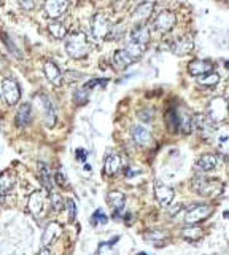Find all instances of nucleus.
Returning a JSON list of instances; mask_svg holds the SVG:
<instances>
[{
	"label": "nucleus",
	"mask_w": 229,
	"mask_h": 255,
	"mask_svg": "<svg viewBox=\"0 0 229 255\" xmlns=\"http://www.w3.org/2000/svg\"><path fill=\"white\" fill-rule=\"evenodd\" d=\"M32 118V107L31 104H22V106L18 109V113H16V126L18 128H24L31 123Z\"/></svg>",
	"instance_id": "nucleus-22"
},
{
	"label": "nucleus",
	"mask_w": 229,
	"mask_h": 255,
	"mask_svg": "<svg viewBox=\"0 0 229 255\" xmlns=\"http://www.w3.org/2000/svg\"><path fill=\"white\" fill-rule=\"evenodd\" d=\"M213 64L210 61L205 59H194L188 64V72H190L193 77H202V75H207L213 72Z\"/></svg>",
	"instance_id": "nucleus-12"
},
{
	"label": "nucleus",
	"mask_w": 229,
	"mask_h": 255,
	"mask_svg": "<svg viewBox=\"0 0 229 255\" xmlns=\"http://www.w3.org/2000/svg\"><path fill=\"white\" fill-rule=\"evenodd\" d=\"M216 164H218V158H216V155H212V153H204L197 160L199 169H202V171H212V169H215Z\"/></svg>",
	"instance_id": "nucleus-26"
},
{
	"label": "nucleus",
	"mask_w": 229,
	"mask_h": 255,
	"mask_svg": "<svg viewBox=\"0 0 229 255\" xmlns=\"http://www.w3.org/2000/svg\"><path fill=\"white\" fill-rule=\"evenodd\" d=\"M65 51L67 55L73 57V59H82L86 57L89 53V42L86 34L82 31H75L68 34L65 38Z\"/></svg>",
	"instance_id": "nucleus-1"
},
{
	"label": "nucleus",
	"mask_w": 229,
	"mask_h": 255,
	"mask_svg": "<svg viewBox=\"0 0 229 255\" xmlns=\"http://www.w3.org/2000/svg\"><path fill=\"white\" fill-rule=\"evenodd\" d=\"M181 236L185 237L186 241H197L204 236V228L197 227V225H190V227L183 228Z\"/></svg>",
	"instance_id": "nucleus-27"
},
{
	"label": "nucleus",
	"mask_w": 229,
	"mask_h": 255,
	"mask_svg": "<svg viewBox=\"0 0 229 255\" xmlns=\"http://www.w3.org/2000/svg\"><path fill=\"white\" fill-rule=\"evenodd\" d=\"M86 156H88V155H86V152H84L83 148H78V150H77V158H78V160L84 161V160H86Z\"/></svg>",
	"instance_id": "nucleus-41"
},
{
	"label": "nucleus",
	"mask_w": 229,
	"mask_h": 255,
	"mask_svg": "<svg viewBox=\"0 0 229 255\" xmlns=\"http://www.w3.org/2000/svg\"><path fill=\"white\" fill-rule=\"evenodd\" d=\"M131 134H132V139L135 141V144H139V146H150L151 141H153V136H151V131L148 129L145 126H140L137 125L132 128V131H131Z\"/></svg>",
	"instance_id": "nucleus-17"
},
{
	"label": "nucleus",
	"mask_w": 229,
	"mask_h": 255,
	"mask_svg": "<svg viewBox=\"0 0 229 255\" xmlns=\"http://www.w3.org/2000/svg\"><path fill=\"white\" fill-rule=\"evenodd\" d=\"M54 181H56L57 185H59V187H65V185H67L65 176H64V172H62V171H57L54 174Z\"/></svg>",
	"instance_id": "nucleus-40"
},
{
	"label": "nucleus",
	"mask_w": 229,
	"mask_h": 255,
	"mask_svg": "<svg viewBox=\"0 0 229 255\" xmlns=\"http://www.w3.org/2000/svg\"><path fill=\"white\" fill-rule=\"evenodd\" d=\"M91 31H93V36L96 40H104L105 37L110 36V32H112L110 19H108L104 13L94 15L93 22H91Z\"/></svg>",
	"instance_id": "nucleus-4"
},
{
	"label": "nucleus",
	"mask_w": 229,
	"mask_h": 255,
	"mask_svg": "<svg viewBox=\"0 0 229 255\" xmlns=\"http://www.w3.org/2000/svg\"><path fill=\"white\" fill-rule=\"evenodd\" d=\"M107 216L104 212H102V209H97L94 214H93V219H91V222H93V225H97V223H107Z\"/></svg>",
	"instance_id": "nucleus-37"
},
{
	"label": "nucleus",
	"mask_w": 229,
	"mask_h": 255,
	"mask_svg": "<svg viewBox=\"0 0 229 255\" xmlns=\"http://www.w3.org/2000/svg\"><path fill=\"white\" fill-rule=\"evenodd\" d=\"M62 233V227L57 222H49L47 225V228L43 231V236H42V244L43 247H48L49 244H53V242L57 239V237L61 236Z\"/></svg>",
	"instance_id": "nucleus-16"
},
{
	"label": "nucleus",
	"mask_w": 229,
	"mask_h": 255,
	"mask_svg": "<svg viewBox=\"0 0 229 255\" xmlns=\"http://www.w3.org/2000/svg\"><path fill=\"white\" fill-rule=\"evenodd\" d=\"M38 255H51V252H49V249H47V247H43L42 251L38 252Z\"/></svg>",
	"instance_id": "nucleus-42"
},
{
	"label": "nucleus",
	"mask_w": 229,
	"mask_h": 255,
	"mask_svg": "<svg viewBox=\"0 0 229 255\" xmlns=\"http://www.w3.org/2000/svg\"><path fill=\"white\" fill-rule=\"evenodd\" d=\"M43 8H45V13H47L51 19L57 21V18H61L68 8V2H65V0H48V2H45Z\"/></svg>",
	"instance_id": "nucleus-10"
},
{
	"label": "nucleus",
	"mask_w": 229,
	"mask_h": 255,
	"mask_svg": "<svg viewBox=\"0 0 229 255\" xmlns=\"http://www.w3.org/2000/svg\"><path fill=\"white\" fill-rule=\"evenodd\" d=\"M194 48V42L191 37H177L174 42L170 43V50L174 51L175 55H188L191 53Z\"/></svg>",
	"instance_id": "nucleus-15"
},
{
	"label": "nucleus",
	"mask_w": 229,
	"mask_h": 255,
	"mask_svg": "<svg viewBox=\"0 0 229 255\" xmlns=\"http://www.w3.org/2000/svg\"><path fill=\"white\" fill-rule=\"evenodd\" d=\"M107 82H108V80L107 78H91L89 80V82H86L84 83V88L86 90H93V88H96V86H104V85H107Z\"/></svg>",
	"instance_id": "nucleus-36"
},
{
	"label": "nucleus",
	"mask_w": 229,
	"mask_h": 255,
	"mask_svg": "<svg viewBox=\"0 0 229 255\" xmlns=\"http://www.w3.org/2000/svg\"><path fill=\"white\" fill-rule=\"evenodd\" d=\"M210 214H212V207L207 206V204L194 206L185 214V222L188 225H197L200 222H204V220L207 219Z\"/></svg>",
	"instance_id": "nucleus-8"
},
{
	"label": "nucleus",
	"mask_w": 229,
	"mask_h": 255,
	"mask_svg": "<svg viewBox=\"0 0 229 255\" xmlns=\"http://www.w3.org/2000/svg\"><path fill=\"white\" fill-rule=\"evenodd\" d=\"M45 202H47V193L42 190H37L29 196L27 201V209L31 211L33 216H40L45 211Z\"/></svg>",
	"instance_id": "nucleus-9"
},
{
	"label": "nucleus",
	"mask_w": 229,
	"mask_h": 255,
	"mask_svg": "<svg viewBox=\"0 0 229 255\" xmlns=\"http://www.w3.org/2000/svg\"><path fill=\"white\" fill-rule=\"evenodd\" d=\"M21 7H24V8H32L33 3H32V2H31V3H29V2H21Z\"/></svg>",
	"instance_id": "nucleus-43"
},
{
	"label": "nucleus",
	"mask_w": 229,
	"mask_h": 255,
	"mask_svg": "<svg viewBox=\"0 0 229 255\" xmlns=\"http://www.w3.org/2000/svg\"><path fill=\"white\" fill-rule=\"evenodd\" d=\"M80 77H82V73H80V72H75V71H67V72L64 73V78L67 80L68 83L77 82V80H80Z\"/></svg>",
	"instance_id": "nucleus-39"
},
{
	"label": "nucleus",
	"mask_w": 229,
	"mask_h": 255,
	"mask_svg": "<svg viewBox=\"0 0 229 255\" xmlns=\"http://www.w3.org/2000/svg\"><path fill=\"white\" fill-rule=\"evenodd\" d=\"M153 113L154 112H153L151 109H142L140 112H139V118L142 121H145V123H150V121H153V118H154Z\"/></svg>",
	"instance_id": "nucleus-38"
},
{
	"label": "nucleus",
	"mask_w": 229,
	"mask_h": 255,
	"mask_svg": "<svg viewBox=\"0 0 229 255\" xmlns=\"http://www.w3.org/2000/svg\"><path fill=\"white\" fill-rule=\"evenodd\" d=\"M154 196H156V200H158L159 204L165 207V206H169L172 201H174L175 193H174V188H172V187L156 181V183H154Z\"/></svg>",
	"instance_id": "nucleus-11"
},
{
	"label": "nucleus",
	"mask_w": 229,
	"mask_h": 255,
	"mask_svg": "<svg viewBox=\"0 0 229 255\" xmlns=\"http://www.w3.org/2000/svg\"><path fill=\"white\" fill-rule=\"evenodd\" d=\"M38 177H40V182H42L45 191H48L49 195L53 193V179H51V174H49V169L47 167V164L38 163Z\"/></svg>",
	"instance_id": "nucleus-25"
},
{
	"label": "nucleus",
	"mask_w": 229,
	"mask_h": 255,
	"mask_svg": "<svg viewBox=\"0 0 229 255\" xmlns=\"http://www.w3.org/2000/svg\"><path fill=\"white\" fill-rule=\"evenodd\" d=\"M229 113V106L223 97H215L209 106H207V117L212 121H221L228 117Z\"/></svg>",
	"instance_id": "nucleus-5"
},
{
	"label": "nucleus",
	"mask_w": 229,
	"mask_h": 255,
	"mask_svg": "<svg viewBox=\"0 0 229 255\" xmlns=\"http://www.w3.org/2000/svg\"><path fill=\"white\" fill-rule=\"evenodd\" d=\"M226 67L229 69V61H226Z\"/></svg>",
	"instance_id": "nucleus-45"
},
{
	"label": "nucleus",
	"mask_w": 229,
	"mask_h": 255,
	"mask_svg": "<svg viewBox=\"0 0 229 255\" xmlns=\"http://www.w3.org/2000/svg\"><path fill=\"white\" fill-rule=\"evenodd\" d=\"M193 128H196L199 132H202L204 136H209L213 128H212V120L207 115H196L193 120Z\"/></svg>",
	"instance_id": "nucleus-23"
},
{
	"label": "nucleus",
	"mask_w": 229,
	"mask_h": 255,
	"mask_svg": "<svg viewBox=\"0 0 229 255\" xmlns=\"http://www.w3.org/2000/svg\"><path fill=\"white\" fill-rule=\"evenodd\" d=\"M107 201H108V204L112 206V209H113V216L116 217L119 212L123 211V207H124V193H121V191H110V193L107 195Z\"/></svg>",
	"instance_id": "nucleus-19"
},
{
	"label": "nucleus",
	"mask_w": 229,
	"mask_h": 255,
	"mask_svg": "<svg viewBox=\"0 0 229 255\" xmlns=\"http://www.w3.org/2000/svg\"><path fill=\"white\" fill-rule=\"evenodd\" d=\"M49 204H51V209L59 212V211H62V207H64V198H62L59 193H51L49 195Z\"/></svg>",
	"instance_id": "nucleus-32"
},
{
	"label": "nucleus",
	"mask_w": 229,
	"mask_h": 255,
	"mask_svg": "<svg viewBox=\"0 0 229 255\" xmlns=\"http://www.w3.org/2000/svg\"><path fill=\"white\" fill-rule=\"evenodd\" d=\"M193 188L199 195L207 196V198H215L223 191V183L216 179H207V177H196L193 182Z\"/></svg>",
	"instance_id": "nucleus-2"
},
{
	"label": "nucleus",
	"mask_w": 229,
	"mask_h": 255,
	"mask_svg": "<svg viewBox=\"0 0 229 255\" xmlns=\"http://www.w3.org/2000/svg\"><path fill=\"white\" fill-rule=\"evenodd\" d=\"M129 40H132V42L139 43V45L145 46L147 48L148 42H150V31H148L147 26H135L132 29V32H131Z\"/></svg>",
	"instance_id": "nucleus-20"
},
{
	"label": "nucleus",
	"mask_w": 229,
	"mask_h": 255,
	"mask_svg": "<svg viewBox=\"0 0 229 255\" xmlns=\"http://www.w3.org/2000/svg\"><path fill=\"white\" fill-rule=\"evenodd\" d=\"M139 255H148V254H145V252H140Z\"/></svg>",
	"instance_id": "nucleus-46"
},
{
	"label": "nucleus",
	"mask_w": 229,
	"mask_h": 255,
	"mask_svg": "<svg viewBox=\"0 0 229 255\" xmlns=\"http://www.w3.org/2000/svg\"><path fill=\"white\" fill-rule=\"evenodd\" d=\"M177 24V16L174 11L170 10H163L156 15V18L153 19V27L154 31L161 32V34H167L170 32L174 26Z\"/></svg>",
	"instance_id": "nucleus-3"
},
{
	"label": "nucleus",
	"mask_w": 229,
	"mask_h": 255,
	"mask_svg": "<svg viewBox=\"0 0 229 255\" xmlns=\"http://www.w3.org/2000/svg\"><path fill=\"white\" fill-rule=\"evenodd\" d=\"M179 117H180V131L185 132V134H190V132L193 131V120H194V117L188 113V110H185L183 113H179Z\"/></svg>",
	"instance_id": "nucleus-30"
},
{
	"label": "nucleus",
	"mask_w": 229,
	"mask_h": 255,
	"mask_svg": "<svg viewBox=\"0 0 229 255\" xmlns=\"http://www.w3.org/2000/svg\"><path fill=\"white\" fill-rule=\"evenodd\" d=\"M164 120H165V126H167V129L170 132H177L180 129V117H179V112H177L175 107H172L165 112Z\"/></svg>",
	"instance_id": "nucleus-24"
},
{
	"label": "nucleus",
	"mask_w": 229,
	"mask_h": 255,
	"mask_svg": "<svg viewBox=\"0 0 229 255\" xmlns=\"http://www.w3.org/2000/svg\"><path fill=\"white\" fill-rule=\"evenodd\" d=\"M48 31L54 38H65L67 37V27L59 21H51L48 24Z\"/></svg>",
	"instance_id": "nucleus-29"
},
{
	"label": "nucleus",
	"mask_w": 229,
	"mask_h": 255,
	"mask_svg": "<svg viewBox=\"0 0 229 255\" xmlns=\"http://www.w3.org/2000/svg\"><path fill=\"white\" fill-rule=\"evenodd\" d=\"M88 97H89V90H86L84 86L83 88H80L75 91V94H73V101L77 104H84L88 102Z\"/></svg>",
	"instance_id": "nucleus-33"
},
{
	"label": "nucleus",
	"mask_w": 229,
	"mask_h": 255,
	"mask_svg": "<svg viewBox=\"0 0 229 255\" xmlns=\"http://www.w3.org/2000/svg\"><path fill=\"white\" fill-rule=\"evenodd\" d=\"M43 72H45V77L48 78V82L51 85L61 86L62 80H64V73L59 71V67H57L53 61H47L43 64Z\"/></svg>",
	"instance_id": "nucleus-13"
},
{
	"label": "nucleus",
	"mask_w": 229,
	"mask_h": 255,
	"mask_svg": "<svg viewBox=\"0 0 229 255\" xmlns=\"http://www.w3.org/2000/svg\"><path fill=\"white\" fill-rule=\"evenodd\" d=\"M2 96L10 106H15L21 99V90L19 85L13 78H3L2 82Z\"/></svg>",
	"instance_id": "nucleus-7"
},
{
	"label": "nucleus",
	"mask_w": 229,
	"mask_h": 255,
	"mask_svg": "<svg viewBox=\"0 0 229 255\" xmlns=\"http://www.w3.org/2000/svg\"><path fill=\"white\" fill-rule=\"evenodd\" d=\"M225 217H226V219H229V212H228V211L225 212Z\"/></svg>",
	"instance_id": "nucleus-44"
},
{
	"label": "nucleus",
	"mask_w": 229,
	"mask_h": 255,
	"mask_svg": "<svg viewBox=\"0 0 229 255\" xmlns=\"http://www.w3.org/2000/svg\"><path fill=\"white\" fill-rule=\"evenodd\" d=\"M65 206H67V212H68V220L73 222V220L77 219V204H75V201H73L72 198H68L65 201Z\"/></svg>",
	"instance_id": "nucleus-35"
},
{
	"label": "nucleus",
	"mask_w": 229,
	"mask_h": 255,
	"mask_svg": "<svg viewBox=\"0 0 229 255\" xmlns=\"http://www.w3.org/2000/svg\"><path fill=\"white\" fill-rule=\"evenodd\" d=\"M121 169V156L118 153H110L105 156V161H104V172L107 176H116L118 171Z\"/></svg>",
	"instance_id": "nucleus-18"
},
{
	"label": "nucleus",
	"mask_w": 229,
	"mask_h": 255,
	"mask_svg": "<svg viewBox=\"0 0 229 255\" xmlns=\"http://www.w3.org/2000/svg\"><path fill=\"white\" fill-rule=\"evenodd\" d=\"M35 102L38 104L40 110H42L47 126L53 128L56 125V112H54L53 104H51V101L48 99V96L47 94H37L35 96Z\"/></svg>",
	"instance_id": "nucleus-6"
},
{
	"label": "nucleus",
	"mask_w": 229,
	"mask_h": 255,
	"mask_svg": "<svg viewBox=\"0 0 229 255\" xmlns=\"http://www.w3.org/2000/svg\"><path fill=\"white\" fill-rule=\"evenodd\" d=\"M0 36H2L3 43L8 46V50L11 51V53H13V55H15L16 57H21L19 48H18V46H16V45L13 43V40H10V37H8V36H7V34H5V32H2V34H0Z\"/></svg>",
	"instance_id": "nucleus-34"
},
{
	"label": "nucleus",
	"mask_w": 229,
	"mask_h": 255,
	"mask_svg": "<svg viewBox=\"0 0 229 255\" xmlns=\"http://www.w3.org/2000/svg\"><path fill=\"white\" fill-rule=\"evenodd\" d=\"M220 82V75L216 72H212L207 75H202V77H197V83L202 86H215Z\"/></svg>",
	"instance_id": "nucleus-31"
},
{
	"label": "nucleus",
	"mask_w": 229,
	"mask_h": 255,
	"mask_svg": "<svg viewBox=\"0 0 229 255\" xmlns=\"http://www.w3.org/2000/svg\"><path fill=\"white\" fill-rule=\"evenodd\" d=\"M153 8H154V2H142L137 5V8L134 10V15H132V19L134 22H137V26H143V22L151 16Z\"/></svg>",
	"instance_id": "nucleus-14"
},
{
	"label": "nucleus",
	"mask_w": 229,
	"mask_h": 255,
	"mask_svg": "<svg viewBox=\"0 0 229 255\" xmlns=\"http://www.w3.org/2000/svg\"><path fill=\"white\" fill-rule=\"evenodd\" d=\"M15 187V177L10 172L0 174V195H7Z\"/></svg>",
	"instance_id": "nucleus-28"
},
{
	"label": "nucleus",
	"mask_w": 229,
	"mask_h": 255,
	"mask_svg": "<svg viewBox=\"0 0 229 255\" xmlns=\"http://www.w3.org/2000/svg\"><path fill=\"white\" fill-rule=\"evenodd\" d=\"M134 62V59L128 55V51L126 50H116L113 55V64L114 67L118 69V71H126L131 64Z\"/></svg>",
	"instance_id": "nucleus-21"
}]
</instances>
